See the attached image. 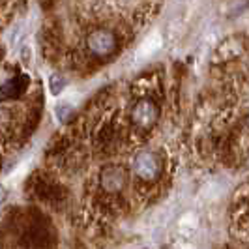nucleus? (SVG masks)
I'll return each mask as SVG.
<instances>
[{"instance_id": "1", "label": "nucleus", "mask_w": 249, "mask_h": 249, "mask_svg": "<svg viewBox=\"0 0 249 249\" xmlns=\"http://www.w3.org/2000/svg\"><path fill=\"white\" fill-rule=\"evenodd\" d=\"M87 45L92 54L96 56H109L116 49V37L109 30H94L87 37Z\"/></svg>"}, {"instance_id": "2", "label": "nucleus", "mask_w": 249, "mask_h": 249, "mask_svg": "<svg viewBox=\"0 0 249 249\" xmlns=\"http://www.w3.org/2000/svg\"><path fill=\"white\" fill-rule=\"evenodd\" d=\"M133 169H135V175L141 176L142 180H154L161 171V163L154 152H141L135 158Z\"/></svg>"}, {"instance_id": "3", "label": "nucleus", "mask_w": 249, "mask_h": 249, "mask_svg": "<svg viewBox=\"0 0 249 249\" xmlns=\"http://www.w3.org/2000/svg\"><path fill=\"white\" fill-rule=\"evenodd\" d=\"M158 107H156V103L152 100H141L137 101V105L133 107V111H131V118H133V122L141 127H150V125L154 124L156 120H158Z\"/></svg>"}, {"instance_id": "4", "label": "nucleus", "mask_w": 249, "mask_h": 249, "mask_svg": "<svg viewBox=\"0 0 249 249\" xmlns=\"http://www.w3.org/2000/svg\"><path fill=\"white\" fill-rule=\"evenodd\" d=\"M125 184V173L120 167H109L101 175V186L107 191H120Z\"/></svg>"}, {"instance_id": "5", "label": "nucleus", "mask_w": 249, "mask_h": 249, "mask_svg": "<svg viewBox=\"0 0 249 249\" xmlns=\"http://www.w3.org/2000/svg\"><path fill=\"white\" fill-rule=\"evenodd\" d=\"M49 87H51V92L56 96V94H60L66 87V79H64L62 75H51V81H49Z\"/></svg>"}, {"instance_id": "6", "label": "nucleus", "mask_w": 249, "mask_h": 249, "mask_svg": "<svg viewBox=\"0 0 249 249\" xmlns=\"http://www.w3.org/2000/svg\"><path fill=\"white\" fill-rule=\"evenodd\" d=\"M71 105L70 103H58L56 105V109H54V114H56V118L60 120V122H66L68 120V116L71 114Z\"/></svg>"}, {"instance_id": "7", "label": "nucleus", "mask_w": 249, "mask_h": 249, "mask_svg": "<svg viewBox=\"0 0 249 249\" xmlns=\"http://www.w3.org/2000/svg\"><path fill=\"white\" fill-rule=\"evenodd\" d=\"M6 199V189H4V186H0V202Z\"/></svg>"}, {"instance_id": "8", "label": "nucleus", "mask_w": 249, "mask_h": 249, "mask_svg": "<svg viewBox=\"0 0 249 249\" xmlns=\"http://www.w3.org/2000/svg\"><path fill=\"white\" fill-rule=\"evenodd\" d=\"M184 2H186V0H184Z\"/></svg>"}]
</instances>
